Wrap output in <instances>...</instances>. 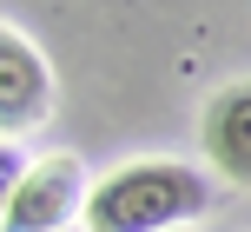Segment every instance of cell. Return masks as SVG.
Instances as JSON below:
<instances>
[{"mask_svg":"<svg viewBox=\"0 0 251 232\" xmlns=\"http://www.w3.org/2000/svg\"><path fill=\"white\" fill-rule=\"evenodd\" d=\"M47 113H53V66L26 33L0 27V140L33 133Z\"/></svg>","mask_w":251,"mask_h":232,"instance_id":"obj_3","label":"cell"},{"mask_svg":"<svg viewBox=\"0 0 251 232\" xmlns=\"http://www.w3.org/2000/svg\"><path fill=\"white\" fill-rule=\"evenodd\" d=\"M199 133H205V159H212L218 179L251 186V80H238V87H225V93H212Z\"/></svg>","mask_w":251,"mask_h":232,"instance_id":"obj_4","label":"cell"},{"mask_svg":"<svg viewBox=\"0 0 251 232\" xmlns=\"http://www.w3.org/2000/svg\"><path fill=\"white\" fill-rule=\"evenodd\" d=\"M212 206V179L178 159H132L86 193V232H178Z\"/></svg>","mask_w":251,"mask_h":232,"instance_id":"obj_1","label":"cell"},{"mask_svg":"<svg viewBox=\"0 0 251 232\" xmlns=\"http://www.w3.org/2000/svg\"><path fill=\"white\" fill-rule=\"evenodd\" d=\"M79 206H86V173H79L73 153H53V159H40V166L20 173L0 232H66V219Z\"/></svg>","mask_w":251,"mask_h":232,"instance_id":"obj_2","label":"cell"},{"mask_svg":"<svg viewBox=\"0 0 251 232\" xmlns=\"http://www.w3.org/2000/svg\"><path fill=\"white\" fill-rule=\"evenodd\" d=\"M178 232H185V226H178Z\"/></svg>","mask_w":251,"mask_h":232,"instance_id":"obj_6","label":"cell"},{"mask_svg":"<svg viewBox=\"0 0 251 232\" xmlns=\"http://www.w3.org/2000/svg\"><path fill=\"white\" fill-rule=\"evenodd\" d=\"M66 232H73V226H66Z\"/></svg>","mask_w":251,"mask_h":232,"instance_id":"obj_7","label":"cell"},{"mask_svg":"<svg viewBox=\"0 0 251 232\" xmlns=\"http://www.w3.org/2000/svg\"><path fill=\"white\" fill-rule=\"evenodd\" d=\"M20 173H26V159L13 153V140H0V219H7V199H13V186H20Z\"/></svg>","mask_w":251,"mask_h":232,"instance_id":"obj_5","label":"cell"}]
</instances>
